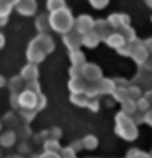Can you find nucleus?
Segmentation results:
<instances>
[{
    "mask_svg": "<svg viewBox=\"0 0 152 158\" xmlns=\"http://www.w3.org/2000/svg\"><path fill=\"white\" fill-rule=\"evenodd\" d=\"M49 23H51V28L59 33H67L74 28V18H72V13L69 11L67 8H61L57 11H52L49 15Z\"/></svg>",
    "mask_w": 152,
    "mask_h": 158,
    "instance_id": "nucleus-1",
    "label": "nucleus"
},
{
    "mask_svg": "<svg viewBox=\"0 0 152 158\" xmlns=\"http://www.w3.org/2000/svg\"><path fill=\"white\" fill-rule=\"evenodd\" d=\"M116 132L126 140H134L137 137V129L134 126V122L131 121L129 114L119 113L116 116Z\"/></svg>",
    "mask_w": 152,
    "mask_h": 158,
    "instance_id": "nucleus-2",
    "label": "nucleus"
},
{
    "mask_svg": "<svg viewBox=\"0 0 152 158\" xmlns=\"http://www.w3.org/2000/svg\"><path fill=\"white\" fill-rule=\"evenodd\" d=\"M38 96L39 95H36V93H33V91L25 88L18 95V106H21V109H34V111H36Z\"/></svg>",
    "mask_w": 152,
    "mask_h": 158,
    "instance_id": "nucleus-3",
    "label": "nucleus"
},
{
    "mask_svg": "<svg viewBox=\"0 0 152 158\" xmlns=\"http://www.w3.org/2000/svg\"><path fill=\"white\" fill-rule=\"evenodd\" d=\"M80 77L84 80H87L89 83H95V81L100 80L102 72L95 64H84V65H82V70H80Z\"/></svg>",
    "mask_w": 152,
    "mask_h": 158,
    "instance_id": "nucleus-4",
    "label": "nucleus"
},
{
    "mask_svg": "<svg viewBox=\"0 0 152 158\" xmlns=\"http://www.w3.org/2000/svg\"><path fill=\"white\" fill-rule=\"evenodd\" d=\"M64 44H66L71 51H75L82 44V34L77 30H74V28H72L71 31L64 33Z\"/></svg>",
    "mask_w": 152,
    "mask_h": 158,
    "instance_id": "nucleus-5",
    "label": "nucleus"
},
{
    "mask_svg": "<svg viewBox=\"0 0 152 158\" xmlns=\"http://www.w3.org/2000/svg\"><path fill=\"white\" fill-rule=\"evenodd\" d=\"M15 8L23 16H31V15H34L38 5H36V0H18V3L15 5Z\"/></svg>",
    "mask_w": 152,
    "mask_h": 158,
    "instance_id": "nucleus-6",
    "label": "nucleus"
},
{
    "mask_svg": "<svg viewBox=\"0 0 152 158\" xmlns=\"http://www.w3.org/2000/svg\"><path fill=\"white\" fill-rule=\"evenodd\" d=\"M26 57H28V60H30V64H38V62H41V60L44 59L46 54L43 52V49H41L39 46L34 43V41H31L30 46H28Z\"/></svg>",
    "mask_w": 152,
    "mask_h": 158,
    "instance_id": "nucleus-7",
    "label": "nucleus"
},
{
    "mask_svg": "<svg viewBox=\"0 0 152 158\" xmlns=\"http://www.w3.org/2000/svg\"><path fill=\"white\" fill-rule=\"evenodd\" d=\"M93 23L95 21H93L90 16H87V15L79 16V18L74 21V30H77L80 34H85V33H89V31L93 30Z\"/></svg>",
    "mask_w": 152,
    "mask_h": 158,
    "instance_id": "nucleus-8",
    "label": "nucleus"
},
{
    "mask_svg": "<svg viewBox=\"0 0 152 158\" xmlns=\"http://www.w3.org/2000/svg\"><path fill=\"white\" fill-rule=\"evenodd\" d=\"M33 41L39 46L41 49H43V52H44L46 56H48L49 52L54 49V41H52V38L48 36V34H39V36H38V38H34Z\"/></svg>",
    "mask_w": 152,
    "mask_h": 158,
    "instance_id": "nucleus-9",
    "label": "nucleus"
},
{
    "mask_svg": "<svg viewBox=\"0 0 152 158\" xmlns=\"http://www.w3.org/2000/svg\"><path fill=\"white\" fill-rule=\"evenodd\" d=\"M69 88H71L72 93H85L87 88H89V81L84 80L79 75V77H72L71 81H69Z\"/></svg>",
    "mask_w": 152,
    "mask_h": 158,
    "instance_id": "nucleus-10",
    "label": "nucleus"
},
{
    "mask_svg": "<svg viewBox=\"0 0 152 158\" xmlns=\"http://www.w3.org/2000/svg\"><path fill=\"white\" fill-rule=\"evenodd\" d=\"M21 78L25 80V83L38 81V67H36V64H28V65L21 70Z\"/></svg>",
    "mask_w": 152,
    "mask_h": 158,
    "instance_id": "nucleus-11",
    "label": "nucleus"
},
{
    "mask_svg": "<svg viewBox=\"0 0 152 158\" xmlns=\"http://www.w3.org/2000/svg\"><path fill=\"white\" fill-rule=\"evenodd\" d=\"M93 33L97 34L98 38H105L106 39L110 34H108V31H110V25H108V21H97V23H93V30H92Z\"/></svg>",
    "mask_w": 152,
    "mask_h": 158,
    "instance_id": "nucleus-12",
    "label": "nucleus"
},
{
    "mask_svg": "<svg viewBox=\"0 0 152 158\" xmlns=\"http://www.w3.org/2000/svg\"><path fill=\"white\" fill-rule=\"evenodd\" d=\"M34 26L38 28L39 34H48V31L51 30V23H49V16L48 15H39L36 21H34Z\"/></svg>",
    "mask_w": 152,
    "mask_h": 158,
    "instance_id": "nucleus-13",
    "label": "nucleus"
},
{
    "mask_svg": "<svg viewBox=\"0 0 152 158\" xmlns=\"http://www.w3.org/2000/svg\"><path fill=\"white\" fill-rule=\"evenodd\" d=\"M25 80L21 77H13L10 81H8V88L11 91V95H20V93L25 90Z\"/></svg>",
    "mask_w": 152,
    "mask_h": 158,
    "instance_id": "nucleus-14",
    "label": "nucleus"
},
{
    "mask_svg": "<svg viewBox=\"0 0 152 158\" xmlns=\"http://www.w3.org/2000/svg\"><path fill=\"white\" fill-rule=\"evenodd\" d=\"M98 41H100V38H98L93 31L82 34V44H85L87 48H95V46L98 44Z\"/></svg>",
    "mask_w": 152,
    "mask_h": 158,
    "instance_id": "nucleus-15",
    "label": "nucleus"
},
{
    "mask_svg": "<svg viewBox=\"0 0 152 158\" xmlns=\"http://www.w3.org/2000/svg\"><path fill=\"white\" fill-rule=\"evenodd\" d=\"M106 43L111 46V48L119 49V48H123V44H124L126 41H124V38H123L121 34H110V36L106 38Z\"/></svg>",
    "mask_w": 152,
    "mask_h": 158,
    "instance_id": "nucleus-16",
    "label": "nucleus"
},
{
    "mask_svg": "<svg viewBox=\"0 0 152 158\" xmlns=\"http://www.w3.org/2000/svg\"><path fill=\"white\" fill-rule=\"evenodd\" d=\"M15 139H16L15 132L13 131H7L5 134L0 135V143H2L3 147H11V145L15 143Z\"/></svg>",
    "mask_w": 152,
    "mask_h": 158,
    "instance_id": "nucleus-17",
    "label": "nucleus"
},
{
    "mask_svg": "<svg viewBox=\"0 0 152 158\" xmlns=\"http://www.w3.org/2000/svg\"><path fill=\"white\" fill-rule=\"evenodd\" d=\"M71 101L74 104H77V106H87V103H89V96H87L85 93H72Z\"/></svg>",
    "mask_w": 152,
    "mask_h": 158,
    "instance_id": "nucleus-18",
    "label": "nucleus"
},
{
    "mask_svg": "<svg viewBox=\"0 0 152 158\" xmlns=\"http://www.w3.org/2000/svg\"><path fill=\"white\" fill-rule=\"evenodd\" d=\"M71 60H72V65H77V67H82L85 64V57L80 51H71Z\"/></svg>",
    "mask_w": 152,
    "mask_h": 158,
    "instance_id": "nucleus-19",
    "label": "nucleus"
},
{
    "mask_svg": "<svg viewBox=\"0 0 152 158\" xmlns=\"http://www.w3.org/2000/svg\"><path fill=\"white\" fill-rule=\"evenodd\" d=\"M11 8H13V5H11L8 0H0V16H3V18H8Z\"/></svg>",
    "mask_w": 152,
    "mask_h": 158,
    "instance_id": "nucleus-20",
    "label": "nucleus"
},
{
    "mask_svg": "<svg viewBox=\"0 0 152 158\" xmlns=\"http://www.w3.org/2000/svg\"><path fill=\"white\" fill-rule=\"evenodd\" d=\"M61 8H66V2L64 0H48V10L51 11H57Z\"/></svg>",
    "mask_w": 152,
    "mask_h": 158,
    "instance_id": "nucleus-21",
    "label": "nucleus"
},
{
    "mask_svg": "<svg viewBox=\"0 0 152 158\" xmlns=\"http://www.w3.org/2000/svg\"><path fill=\"white\" fill-rule=\"evenodd\" d=\"M123 21H128L126 16H123V15H113L111 18L108 20V25H111L113 28H121L123 26Z\"/></svg>",
    "mask_w": 152,
    "mask_h": 158,
    "instance_id": "nucleus-22",
    "label": "nucleus"
},
{
    "mask_svg": "<svg viewBox=\"0 0 152 158\" xmlns=\"http://www.w3.org/2000/svg\"><path fill=\"white\" fill-rule=\"evenodd\" d=\"M82 143H84L85 148H95L97 145H98V140L93 137V135H87L84 140H82Z\"/></svg>",
    "mask_w": 152,
    "mask_h": 158,
    "instance_id": "nucleus-23",
    "label": "nucleus"
},
{
    "mask_svg": "<svg viewBox=\"0 0 152 158\" xmlns=\"http://www.w3.org/2000/svg\"><path fill=\"white\" fill-rule=\"evenodd\" d=\"M123 104H124V106H123V113H124V114H128V113L132 114L134 111H136V103L131 101V99H129V101H128V99H124V101H123Z\"/></svg>",
    "mask_w": 152,
    "mask_h": 158,
    "instance_id": "nucleus-24",
    "label": "nucleus"
},
{
    "mask_svg": "<svg viewBox=\"0 0 152 158\" xmlns=\"http://www.w3.org/2000/svg\"><path fill=\"white\" fill-rule=\"evenodd\" d=\"M59 156H61V158H75V150L71 148V147H69V148H64L62 153H61Z\"/></svg>",
    "mask_w": 152,
    "mask_h": 158,
    "instance_id": "nucleus-25",
    "label": "nucleus"
},
{
    "mask_svg": "<svg viewBox=\"0 0 152 158\" xmlns=\"http://www.w3.org/2000/svg\"><path fill=\"white\" fill-rule=\"evenodd\" d=\"M128 158H149V156H147V153H142L139 150H131L128 153Z\"/></svg>",
    "mask_w": 152,
    "mask_h": 158,
    "instance_id": "nucleus-26",
    "label": "nucleus"
},
{
    "mask_svg": "<svg viewBox=\"0 0 152 158\" xmlns=\"http://www.w3.org/2000/svg\"><path fill=\"white\" fill-rule=\"evenodd\" d=\"M136 109H139V111H147V109H149V101H147V99H139V101L136 103Z\"/></svg>",
    "mask_w": 152,
    "mask_h": 158,
    "instance_id": "nucleus-27",
    "label": "nucleus"
},
{
    "mask_svg": "<svg viewBox=\"0 0 152 158\" xmlns=\"http://www.w3.org/2000/svg\"><path fill=\"white\" fill-rule=\"evenodd\" d=\"M46 148H48V152L59 150V143H57V140H49V142H46Z\"/></svg>",
    "mask_w": 152,
    "mask_h": 158,
    "instance_id": "nucleus-28",
    "label": "nucleus"
},
{
    "mask_svg": "<svg viewBox=\"0 0 152 158\" xmlns=\"http://www.w3.org/2000/svg\"><path fill=\"white\" fill-rule=\"evenodd\" d=\"M90 3H92L95 8H103L105 5L108 3V0H90Z\"/></svg>",
    "mask_w": 152,
    "mask_h": 158,
    "instance_id": "nucleus-29",
    "label": "nucleus"
},
{
    "mask_svg": "<svg viewBox=\"0 0 152 158\" xmlns=\"http://www.w3.org/2000/svg\"><path fill=\"white\" fill-rule=\"evenodd\" d=\"M39 158H61L59 155L56 153V152H46L44 155H41Z\"/></svg>",
    "mask_w": 152,
    "mask_h": 158,
    "instance_id": "nucleus-30",
    "label": "nucleus"
},
{
    "mask_svg": "<svg viewBox=\"0 0 152 158\" xmlns=\"http://www.w3.org/2000/svg\"><path fill=\"white\" fill-rule=\"evenodd\" d=\"M144 121L147 122V124L152 126V109H147V114L144 116Z\"/></svg>",
    "mask_w": 152,
    "mask_h": 158,
    "instance_id": "nucleus-31",
    "label": "nucleus"
},
{
    "mask_svg": "<svg viewBox=\"0 0 152 158\" xmlns=\"http://www.w3.org/2000/svg\"><path fill=\"white\" fill-rule=\"evenodd\" d=\"M3 46H5V36L0 33V48H3Z\"/></svg>",
    "mask_w": 152,
    "mask_h": 158,
    "instance_id": "nucleus-32",
    "label": "nucleus"
},
{
    "mask_svg": "<svg viewBox=\"0 0 152 158\" xmlns=\"http://www.w3.org/2000/svg\"><path fill=\"white\" fill-rule=\"evenodd\" d=\"M7 21H8V18H3V16H0V26H3Z\"/></svg>",
    "mask_w": 152,
    "mask_h": 158,
    "instance_id": "nucleus-33",
    "label": "nucleus"
},
{
    "mask_svg": "<svg viewBox=\"0 0 152 158\" xmlns=\"http://www.w3.org/2000/svg\"><path fill=\"white\" fill-rule=\"evenodd\" d=\"M5 85V78L2 77V75H0V86H3Z\"/></svg>",
    "mask_w": 152,
    "mask_h": 158,
    "instance_id": "nucleus-34",
    "label": "nucleus"
},
{
    "mask_svg": "<svg viewBox=\"0 0 152 158\" xmlns=\"http://www.w3.org/2000/svg\"><path fill=\"white\" fill-rule=\"evenodd\" d=\"M8 2H10V3H11V5H13V7H15V5L18 3V0H8Z\"/></svg>",
    "mask_w": 152,
    "mask_h": 158,
    "instance_id": "nucleus-35",
    "label": "nucleus"
},
{
    "mask_svg": "<svg viewBox=\"0 0 152 158\" xmlns=\"http://www.w3.org/2000/svg\"><path fill=\"white\" fill-rule=\"evenodd\" d=\"M8 158H20V156H8Z\"/></svg>",
    "mask_w": 152,
    "mask_h": 158,
    "instance_id": "nucleus-36",
    "label": "nucleus"
}]
</instances>
